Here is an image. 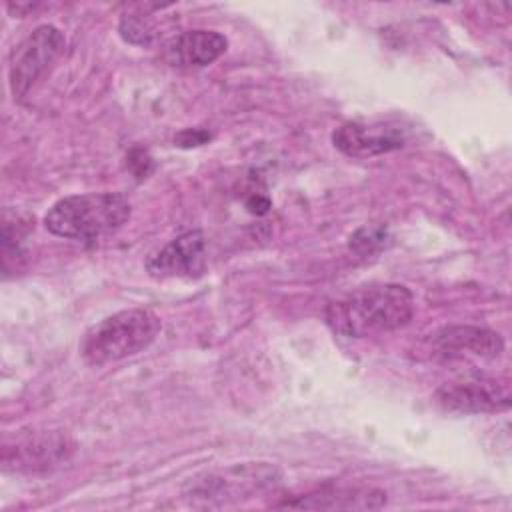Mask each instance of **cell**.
Listing matches in <instances>:
<instances>
[{
	"mask_svg": "<svg viewBox=\"0 0 512 512\" xmlns=\"http://www.w3.org/2000/svg\"><path fill=\"white\" fill-rule=\"evenodd\" d=\"M414 314V296L402 284H370L326 308V324L340 336L366 338L402 328Z\"/></svg>",
	"mask_w": 512,
	"mask_h": 512,
	"instance_id": "obj_1",
	"label": "cell"
},
{
	"mask_svg": "<svg viewBox=\"0 0 512 512\" xmlns=\"http://www.w3.org/2000/svg\"><path fill=\"white\" fill-rule=\"evenodd\" d=\"M130 202L120 192H90L60 198L44 216L58 238L88 242L118 230L130 218Z\"/></svg>",
	"mask_w": 512,
	"mask_h": 512,
	"instance_id": "obj_2",
	"label": "cell"
},
{
	"mask_svg": "<svg viewBox=\"0 0 512 512\" xmlns=\"http://www.w3.org/2000/svg\"><path fill=\"white\" fill-rule=\"evenodd\" d=\"M162 328V320L148 308L114 312L90 326L80 342V356L90 366H106L148 348Z\"/></svg>",
	"mask_w": 512,
	"mask_h": 512,
	"instance_id": "obj_3",
	"label": "cell"
},
{
	"mask_svg": "<svg viewBox=\"0 0 512 512\" xmlns=\"http://www.w3.org/2000/svg\"><path fill=\"white\" fill-rule=\"evenodd\" d=\"M282 480L276 466L244 462L196 474L184 486V500L194 508H220L240 504L274 490Z\"/></svg>",
	"mask_w": 512,
	"mask_h": 512,
	"instance_id": "obj_4",
	"label": "cell"
},
{
	"mask_svg": "<svg viewBox=\"0 0 512 512\" xmlns=\"http://www.w3.org/2000/svg\"><path fill=\"white\" fill-rule=\"evenodd\" d=\"M64 46V34L52 24H42L34 28L26 38H22L10 52L8 78L12 94L16 98L26 96L28 90L60 58Z\"/></svg>",
	"mask_w": 512,
	"mask_h": 512,
	"instance_id": "obj_5",
	"label": "cell"
},
{
	"mask_svg": "<svg viewBox=\"0 0 512 512\" xmlns=\"http://www.w3.org/2000/svg\"><path fill=\"white\" fill-rule=\"evenodd\" d=\"M434 402L458 414H492L510 408V382L500 376H464L442 384Z\"/></svg>",
	"mask_w": 512,
	"mask_h": 512,
	"instance_id": "obj_6",
	"label": "cell"
},
{
	"mask_svg": "<svg viewBox=\"0 0 512 512\" xmlns=\"http://www.w3.org/2000/svg\"><path fill=\"white\" fill-rule=\"evenodd\" d=\"M72 452L74 442L66 432L34 430L4 444L2 466L6 472H46L64 464Z\"/></svg>",
	"mask_w": 512,
	"mask_h": 512,
	"instance_id": "obj_7",
	"label": "cell"
},
{
	"mask_svg": "<svg viewBox=\"0 0 512 512\" xmlns=\"http://www.w3.org/2000/svg\"><path fill=\"white\" fill-rule=\"evenodd\" d=\"M332 144L350 158H374L400 150L406 128L392 120H352L332 132Z\"/></svg>",
	"mask_w": 512,
	"mask_h": 512,
	"instance_id": "obj_8",
	"label": "cell"
},
{
	"mask_svg": "<svg viewBox=\"0 0 512 512\" xmlns=\"http://www.w3.org/2000/svg\"><path fill=\"white\" fill-rule=\"evenodd\" d=\"M502 350L500 334L482 326H446L430 338V352L438 360H494Z\"/></svg>",
	"mask_w": 512,
	"mask_h": 512,
	"instance_id": "obj_9",
	"label": "cell"
},
{
	"mask_svg": "<svg viewBox=\"0 0 512 512\" xmlns=\"http://www.w3.org/2000/svg\"><path fill=\"white\" fill-rule=\"evenodd\" d=\"M206 268V238L200 230H188L146 260L154 278H196Z\"/></svg>",
	"mask_w": 512,
	"mask_h": 512,
	"instance_id": "obj_10",
	"label": "cell"
},
{
	"mask_svg": "<svg viewBox=\"0 0 512 512\" xmlns=\"http://www.w3.org/2000/svg\"><path fill=\"white\" fill-rule=\"evenodd\" d=\"M384 504L386 492L372 486H326L276 506L298 510H378Z\"/></svg>",
	"mask_w": 512,
	"mask_h": 512,
	"instance_id": "obj_11",
	"label": "cell"
},
{
	"mask_svg": "<svg viewBox=\"0 0 512 512\" xmlns=\"http://www.w3.org/2000/svg\"><path fill=\"white\" fill-rule=\"evenodd\" d=\"M228 40L216 30H188L172 36L162 50L164 60L174 68H202L226 52Z\"/></svg>",
	"mask_w": 512,
	"mask_h": 512,
	"instance_id": "obj_12",
	"label": "cell"
},
{
	"mask_svg": "<svg viewBox=\"0 0 512 512\" xmlns=\"http://www.w3.org/2000/svg\"><path fill=\"white\" fill-rule=\"evenodd\" d=\"M160 16H154L150 10L140 6L136 12H126L120 18L118 32L120 36L136 46H148L152 44L162 32Z\"/></svg>",
	"mask_w": 512,
	"mask_h": 512,
	"instance_id": "obj_13",
	"label": "cell"
},
{
	"mask_svg": "<svg viewBox=\"0 0 512 512\" xmlns=\"http://www.w3.org/2000/svg\"><path fill=\"white\" fill-rule=\"evenodd\" d=\"M386 228L384 226H362L350 236V250L358 258H374L386 248Z\"/></svg>",
	"mask_w": 512,
	"mask_h": 512,
	"instance_id": "obj_14",
	"label": "cell"
},
{
	"mask_svg": "<svg viewBox=\"0 0 512 512\" xmlns=\"http://www.w3.org/2000/svg\"><path fill=\"white\" fill-rule=\"evenodd\" d=\"M150 164L152 160L144 150H132L128 156V166L138 178H144L150 172Z\"/></svg>",
	"mask_w": 512,
	"mask_h": 512,
	"instance_id": "obj_15",
	"label": "cell"
},
{
	"mask_svg": "<svg viewBox=\"0 0 512 512\" xmlns=\"http://www.w3.org/2000/svg\"><path fill=\"white\" fill-rule=\"evenodd\" d=\"M180 146H200L206 140H210V134L206 130L200 128H192V130H184L174 138Z\"/></svg>",
	"mask_w": 512,
	"mask_h": 512,
	"instance_id": "obj_16",
	"label": "cell"
},
{
	"mask_svg": "<svg viewBox=\"0 0 512 512\" xmlns=\"http://www.w3.org/2000/svg\"><path fill=\"white\" fill-rule=\"evenodd\" d=\"M246 206H248V210H250V212H254V214H264V212L270 208V200H268L266 196L254 194V196H250V198H248Z\"/></svg>",
	"mask_w": 512,
	"mask_h": 512,
	"instance_id": "obj_17",
	"label": "cell"
}]
</instances>
